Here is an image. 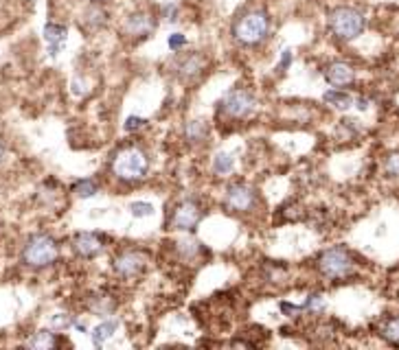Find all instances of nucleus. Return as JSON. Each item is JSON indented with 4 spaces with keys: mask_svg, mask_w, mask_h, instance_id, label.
I'll return each instance as SVG.
<instances>
[{
    "mask_svg": "<svg viewBox=\"0 0 399 350\" xmlns=\"http://www.w3.org/2000/svg\"><path fill=\"white\" fill-rule=\"evenodd\" d=\"M110 169H112V175L119 182L136 184V182L147 178L149 156L141 145H123L112 156Z\"/></svg>",
    "mask_w": 399,
    "mask_h": 350,
    "instance_id": "nucleus-1",
    "label": "nucleus"
},
{
    "mask_svg": "<svg viewBox=\"0 0 399 350\" xmlns=\"http://www.w3.org/2000/svg\"><path fill=\"white\" fill-rule=\"evenodd\" d=\"M270 35V16L263 9H253L235 20L233 24V40L239 46L255 48L263 44Z\"/></svg>",
    "mask_w": 399,
    "mask_h": 350,
    "instance_id": "nucleus-2",
    "label": "nucleus"
},
{
    "mask_svg": "<svg viewBox=\"0 0 399 350\" xmlns=\"http://www.w3.org/2000/svg\"><path fill=\"white\" fill-rule=\"evenodd\" d=\"M316 269L327 281H344L354 276L356 259L351 249H346L344 245H334L320 252V256L316 259Z\"/></svg>",
    "mask_w": 399,
    "mask_h": 350,
    "instance_id": "nucleus-3",
    "label": "nucleus"
},
{
    "mask_svg": "<svg viewBox=\"0 0 399 350\" xmlns=\"http://www.w3.org/2000/svg\"><path fill=\"white\" fill-rule=\"evenodd\" d=\"M329 31L340 42H354L366 29V16L356 7H336L327 16Z\"/></svg>",
    "mask_w": 399,
    "mask_h": 350,
    "instance_id": "nucleus-4",
    "label": "nucleus"
},
{
    "mask_svg": "<svg viewBox=\"0 0 399 350\" xmlns=\"http://www.w3.org/2000/svg\"><path fill=\"white\" fill-rule=\"evenodd\" d=\"M20 259L31 269L51 267L60 259V243L51 235H44V232L33 235L27 239V243H24Z\"/></svg>",
    "mask_w": 399,
    "mask_h": 350,
    "instance_id": "nucleus-5",
    "label": "nucleus"
},
{
    "mask_svg": "<svg viewBox=\"0 0 399 350\" xmlns=\"http://www.w3.org/2000/svg\"><path fill=\"white\" fill-rule=\"evenodd\" d=\"M222 204L233 215H253L261 206V199H259L257 188H253L251 184L233 182L226 186V191H224Z\"/></svg>",
    "mask_w": 399,
    "mask_h": 350,
    "instance_id": "nucleus-6",
    "label": "nucleus"
},
{
    "mask_svg": "<svg viewBox=\"0 0 399 350\" xmlns=\"http://www.w3.org/2000/svg\"><path fill=\"white\" fill-rule=\"evenodd\" d=\"M204 215H207V210L202 204H200V199L187 197L171 208V213L167 217V228L180 230V232H193L200 223H202Z\"/></svg>",
    "mask_w": 399,
    "mask_h": 350,
    "instance_id": "nucleus-7",
    "label": "nucleus"
},
{
    "mask_svg": "<svg viewBox=\"0 0 399 350\" xmlns=\"http://www.w3.org/2000/svg\"><path fill=\"white\" fill-rule=\"evenodd\" d=\"M257 96L246 90V88H233L231 92L224 94V98L219 101V114H224L226 118L233 120H241L248 118L255 110H257Z\"/></svg>",
    "mask_w": 399,
    "mask_h": 350,
    "instance_id": "nucleus-8",
    "label": "nucleus"
},
{
    "mask_svg": "<svg viewBox=\"0 0 399 350\" xmlns=\"http://www.w3.org/2000/svg\"><path fill=\"white\" fill-rule=\"evenodd\" d=\"M145 265H147V261H145V254L141 252V249H123V252H119L112 261L114 273L123 281L138 278L145 271Z\"/></svg>",
    "mask_w": 399,
    "mask_h": 350,
    "instance_id": "nucleus-9",
    "label": "nucleus"
},
{
    "mask_svg": "<svg viewBox=\"0 0 399 350\" xmlns=\"http://www.w3.org/2000/svg\"><path fill=\"white\" fill-rule=\"evenodd\" d=\"M207 66H209V60L202 53H187L173 62V74H176V79L182 84H193L195 79L202 77Z\"/></svg>",
    "mask_w": 399,
    "mask_h": 350,
    "instance_id": "nucleus-10",
    "label": "nucleus"
},
{
    "mask_svg": "<svg viewBox=\"0 0 399 350\" xmlns=\"http://www.w3.org/2000/svg\"><path fill=\"white\" fill-rule=\"evenodd\" d=\"M158 27L156 22V16L149 13V11H134L128 16L126 24H123V33H126L130 40H147L149 35H152Z\"/></svg>",
    "mask_w": 399,
    "mask_h": 350,
    "instance_id": "nucleus-11",
    "label": "nucleus"
},
{
    "mask_svg": "<svg viewBox=\"0 0 399 350\" xmlns=\"http://www.w3.org/2000/svg\"><path fill=\"white\" fill-rule=\"evenodd\" d=\"M72 252L80 259H97L104 252V239L97 232H77L72 237Z\"/></svg>",
    "mask_w": 399,
    "mask_h": 350,
    "instance_id": "nucleus-12",
    "label": "nucleus"
},
{
    "mask_svg": "<svg viewBox=\"0 0 399 350\" xmlns=\"http://www.w3.org/2000/svg\"><path fill=\"white\" fill-rule=\"evenodd\" d=\"M322 77H325V81L332 88H346L356 81V70L346 62H332L322 70Z\"/></svg>",
    "mask_w": 399,
    "mask_h": 350,
    "instance_id": "nucleus-13",
    "label": "nucleus"
},
{
    "mask_svg": "<svg viewBox=\"0 0 399 350\" xmlns=\"http://www.w3.org/2000/svg\"><path fill=\"white\" fill-rule=\"evenodd\" d=\"M108 20H110V13L99 5V3H92L86 11H84V16H82V22H84V27L88 29V31H99V29H104L106 24H108Z\"/></svg>",
    "mask_w": 399,
    "mask_h": 350,
    "instance_id": "nucleus-14",
    "label": "nucleus"
},
{
    "mask_svg": "<svg viewBox=\"0 0 399 350\" xmlns=\"http://www.w3.org/2000/svg\"><path fill=\"white\" fill-rule=\"evenodd\" d=\"M66 27H62V24H46L44 27V40L48 44V51H51V55H58V51L62 48V44L66 42Z\"/></svg>",
    "mask_w": 399,
    "mask_h": 350,
    "instance_id": "nucleus-15",
    "label": "nucleus"
},
{
    "mask_svg": "<svg viewBox=\"0 0 399 350\" xmlns=\"http://www.w3.org/2000/svg\"><path fill=\"white\" fill-rule=\"evenodd\" d=\"M119 331V320H104L102 324H97V327L92 329V344L97 348H102L108 339L114 337V333Z\"/></svg>",
    "mask_w": 399,
    "mask_h": 350,
    "instance_id": "nucleus-16",
    "label": "nucleus"
},
{
    "mask_svg": "<svg viewBox=\"0 0 399 350\" xmlns=\"http://www.w3.org/2000/svg\"><path fill=\"white\" fill-rule=\"evenodd\" d=\"M209 134H211L209 125H207L204 120H200V118L189 120V123L185 125V138H187V142H191V145L204 142V140L209 138Z\"/></svg>",
    "mask_w": 399,
    "mask_h": 350,
    "instance_id": "nucleus-17",
    "label": "nucleus"
},
{
    "mask_svg": "<svg viewBox=\"0 0 399 350\" xmlns=\"http://www.w3.org/2000/svg\"><path fill=\"white\" fill-rule=\"evenodd\" d=\"M322 98H325V103H329L336 110H349V108L356 106V96L349 94L346 90H340V88H334V90L325 92Z\"/></svg>",
    "mask_w": 399,
    "mask_h": 350,
    "instance_id": "nucleus-18",
    "label": "nucleus"
},
{
    "mask_svg": "<svg viewBox=\"0 0 399 350\" xmlns=\"http://www.w3.org/2000/svg\"><path fill=\"white\" fill-rule=\"evenodd\" d=\"M116 309V300L110 293H97L90 298V311L97 315H110Z\"/></svg>",
    "mask_w": 399,
    "mask_h": 350,
    "instance_id": "nucleus-19",
    "label": "nucleus"
},
{
    "mask_svg": "<svg viewBox=\"0 0 399 350\" xmlns=\"http://www.w3.org/2000/svg\"><path fill=\"white\" fill-rule=\"evenodd\" d=\"M27 346L33 348V350H51V348L58 346V335H55L53 331H46V329L35 331V333L29 337Z\"/></svg>",
    "mask_w": 399,
    "mask_h": 350,
    "instance_id": "nucleus-20",
    "label": "nucleus"
},
{
    "mask_svg": "<svg viewBox=\"0 0 399 350\" xmlns=\"http://www.w3.org/2000/svg\"><path fill=\"white\" fill-rule=\"evenodd\" d=\"M380 337L390 344V346H399V315L386 317L380 327Z\"/></svg>",
    "mask_w": 399,
    "mask_h": 350,
    "instance_id": "nucleus-21",
    "label": "nucleus"
},
{
    "mask_svg": "<svg viewBox=\"0 0 399 350\" xmlns=\"http://www.w3.org/2000/svg\"><path fill=\"white\" fill-rule=\"evenodd\" d=\"M75 195H77L80 199H88V197H94L99 193V182L92 180V178H86V180H77L72 184L70 188Z\"/></svg>",
    "mask_w": 399,
    "mask_h": 350,
    "instance_id": "nucleus-22",
    "label": "nucleus"
},
{
    "mask_svg": "<svg viewBox=\"0 0 399 350\" xmlns=\"http://www.w3.org/2000/svg\"><path fill=\"white\" fill-rule=\"evenodd\" d=\"M233 169H235V158H233L229 152L215 154V158H213V171H215L217 175H229Z\"/></svg>",
    "mask_w": 399,
    "mask_h": 350,
    "instance_id": "nucleus-23",
    "label": "nucleus"
},
{
    "mask_svg": "<svg viewBox=\"0 0 399 350\" xmlns=\"http://www.w3.org/2000/svg\"><path fill=\"white\" fill-rule=\"evenodd\" d=\"M303 309H305L310 315L322 313V311H325V300H322V295H318V293H312V295H307Z\"/></svg>",
    "mask_w": 399,
    "mask_h": 350,
    "instance_id": "nucleus-24",
    "label": "nucleus"
},
{
    "mask_svg": "<svg viewBox=\"0 0 399 350\" xmlns=\"http://www.w3.org/2000/svg\"><path fill=\"white\" fill-rule=\"evenodd\" d=\"M384 173L388 178H399V152H390L384 158Z\"/></svg>",
    "mask_w": 399,
    "mask_h": 350,
    "instance_id": "nucleus-25",
    "label": "nucleus"
},
{
    "mask_svg": "<svg viewBox=\"0 0 399 350\" xmlns=\"http://www.w3.org/2000/svg\"><path fill=\"white\" fill-rule=\"evenodd\" d=\"M130 213H132V217H136V219H145V217H149V215H154V206L149 204V202H134V204L130 206Z\"/></svg>",
    "mask_w": 399,
    "mask_h": 350,
    "instance_id": "nucleus-26",
    "label": "nucleus"
},
{
    "mask_svg": "<svg viewBox=\"0 0 399 350\" xmlns=\"http://www.w3.org/2000/svg\"><path fill=\"white\" fill-rule=\"evenodd\" d=\"M72 324H75V320H72V315H68V313H55V315L51 317V327L58 329V331H66L68 327H72Z\"/></svg>",
    "mask_w": 399,
    "mask_h": 350,
    "instance_id": "nucleus-27",
    "label": "nucleus"
},
{
    "mask_svg": "<svg viewBox=\"0 0 399 350\" xmlns=\"http://www.w3.org/2000/svg\"><path fill=\"white\" fill-rule=\"evenodd\" d=\"M197 249H200V243H195V241H182V243H178V252L182 254V259H193L197 254Z\"/></svg>",
    "mask_w": 399,
    "mask_h": 350,
    "instance_id": "nucleus-28",
    "label": "nucleus"
},
{
    "mask_svg": "<svg viewBox=\"0 0 399 350\" xmlns=\"http://www.w3.org/2000/svg\"><path fill=\"white\" fill-rule=\"evenodd\" d=\"M167 44H169V48H171V51H180V48H182V46L187 44V38H185L182 33H173V35H169Z\"/></svg>",
    "mask_w": 399,
    "mask_h": 350,
    "instance_id": "nucleus-29",
    "label": "nucleus"
},
{
    "mask_svg": "<svg viewBox=\"0 0 399 350\" xmlns=\"http://www.w3.org/2000/svg\"><path fill=\"white\" fill-rule=\"evenodd\" d=\"M147 125V120L143 118V116H130L128 118V123H126V130L128 132H138V130H143Z\"/></svg>",
    "mask_w": 399,
    "mask_h": 350,
    "instance_id": "nucleus-30",
    "label": "nucleus"
},
{
    "mask_svg": "<svg viewBox=\"0 0 399 350\" xmlns=\"http://www.w3.org/2000/svg\"><path fill=\"white\" fill-rule=\"evenodd\" d=\"M163 18H167V20H171V22H176L178 20V7L176 5H165L163 7Z\"/></svg>",
    "mask_w": 399,
    "mask_h": 350,
    "instance_id": "nucleus-31",
    "label": "nucleus"
},
{
    "mask_svg": "<svg viewBox=\"0 0 399 350\" xmlns=\"http://www.w3.org/2000/svg\"><path fill=\"white\" fill-rule=\"evenodd\" d=\"M290 62H292V51H283V57H281V70H285L288 66H290Z\"/></svg>",
    "mask_w": 399,
    "mask_h": 350,
    "instance_id": "nucleus-32",
    "label": "nucleus"
},
{
    "mask_svg": "<svg viewBox=\"0 0 399 350\" xmlns=\"http://www.w3.org/2000/svg\"><path fill=\"white\" fill-rule=\"evenodd\" d=\"M3 156H5V140L0 138V160H3Z\"/></svg>",
    "mask_w": 399,
    "mask_h": 350,
    "instance_id": "nucleus-33",
    "label": "nucleus"
},
{
    "mask_svg": "<svg viewBox=\"0 0 399 350\" xmlns=\"http://www.w3.org/2000/svg\"><path fill=\"white\" fill-rule=\"evenodd\" d=\"M92 3H102V0H92Z\"/></svg>",
    "mask_w": 399,
    "mask_h": 350,
    "instance_id": "nucleus-34",
    "label": "nucleus"
}]
</instances>
